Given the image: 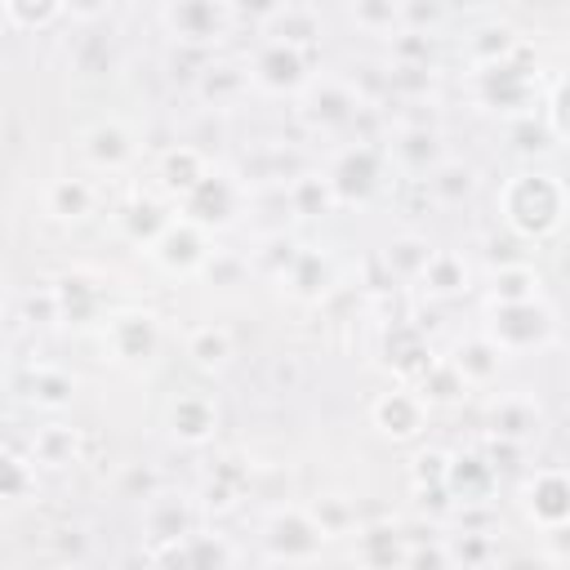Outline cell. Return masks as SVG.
I'll return each mask as SVG.
<instances>
[{"instance_id":"cell-1","label":"cell","mask_w":570,"mask_h":570,"mask_svg":"<svg viewBox=\"0 0 570 570\" xmlns=\"http://www.w3.org/2000/svg\"><path fill=\"white\" fill-rule=\"evenodd\" d=\"M566 214H570V191L548 169H517L499 187V218L525 245L557 236L561 223H566Z\"/></svg>"},{"instance_id":"cell-2","label":"cell","mask_w":570,"mask_h":570,"mask_svg":"<svg viewBox=\"0 0 570 570\" xmlns=\"http://www.w3.org/2000/svg\"><path fill=\"white\" fill-rule=\"evenodd\" d=\"M503 356H521V352H539L552 343L557 334V316L543 298L534 303H490V321L481 330Z\"/></svg>"},{"instance_id":"cell-3","label":"cell","mask_w":570,"mask_h":570,"mask_svg":"<svg viewBox=\"0 0 570 570\" xmlns=\"http://www.w3.org/2000/svg\"><path fill=\"white\" fill-rule=\"evenodd\" d=\"M534 85H539V58L530 53V45H521L499 67L472 71V94L485 111H525L534 98Z\"/></svg>"},{"instance_id":"cell-4","label":"cell","mask_w":570,"mask_h":570,"mask_svg":"<svg viewBox=\"0 0 570 570\" xmlns=\"http://www.w3.org/2000/svg\"><path fill=\"white\" fill-rule=\"evenodd\" d=\"M160 343H165L160 321H156V312H147V307H116V312L102 321V347H107V356H111L116 365H125V370L151 365V361L160 356Z\"/></svg>"},{"instance_id":"cell-5","label":"cell","mask_w":570,"mask_h":570,"mask_svg":"<svg viewBox=\"0 0 570 570\" xmlns=\"http://www.w3.org/2000/svg\"><path fill=\"white\" fill-rule=\"evenodd\" d=\"M325 530L312 521L307 503L303 508H276L267 521H263V552L272 557V566H307L321 557L325 548Z\"/></svg>"},{"instance_id":"cell-6","label":"cell","mask_w":570,"mask_h":570,"mask_svg":"<svg viewBox=\"0 0 570 570\" xmlns=\"http://www.w3.org/2000/svg\"><path fill=\"white\" fill-rule=\"evenodd\" d=\"M160 22H165V31H169L183 49L209 53L223 36H232V27H236V4H223V0H174V4L160 9Z\"/></svg>"},{"instance_id":"cell-7","label":"cell","mask_w":570,"mask_h":570,"mask_svg":"<svg viewBox=\"0 0 570 570\" xmlns=\"http://www.w3.org/2000/svg\"><path fill=\"white\" fill-rule=\"evenodd\" d=\"M325 178H330L338 205H365L383 183V151L370 138H356L334 151V160L325 165Z\"/></svg>"},{"instance_id":"cell-8","label":"cell","mask_w":570,"mask_h":570,"mask_svg":"<svg viewBox=\"0 0 570 570\" xmlns=\"http://www.w3.org/2000/svg\"><path fill=\"white\" fill-rule=\"evenodd\" d=\"M249 76L267 94H303L312 85V53L267 36V40H258V49L249 58Z\"/></svg>"},{"instance_id":"cell-9","label":"cell","mask_w":570,"mask_h":570,"mask_svg":"<svg viewBox=\"0 0 570 570\" xmlns=\"http://www.w3.org/2000/svg\"><path fill=\"white\" fill-rule=\"evenodd\" d=\"M370 102L347 85V80H312L303 94H298V116L307 129H321V134H334V129H347L356 125V116L365 111Z\"/></svg>"},{"instance_id":"cell-10","label":"cell","mask_w":570,"mask_h":570,"mask_svg":"<svg viewBox=\"0 0 570 570\" xmlns=\"http://www.w3.org/2000/svg\"><path fill=\"white\" fill-rule=\"evenodd\" d=\"M521 512L525 521H534L539 530L566 525L570 521V468H534L521 476Z\"/></svg>"},{"instance_id":"cell-11","label":"cell","mask_w":570,"mask_h":570,"mask_svg":"<svg viewBox=\"0 0 570 570\" xmlns=\"http://www.w3.org/2000/svg\"><path fill=\"white\" fill-rule=\"evenodd\" d=\"M53 294H58V312H62V325L71 330H89L98 321H107V285L98 272L89 267H67L53 276Z\"/></svg>"},{"instance_id":"cell-12","label":"cell","mask_w":570,"mask_h":570,"mask_svg":"<svg viewBox=\"0 0 570 570\" xmlns=\"http://www.w3.org/2000/svg\"><path fill=\"white\" fill-rule=\"evenodd\" d=\"M379 361H383V370H387L401 387H414V383L436 365V356H432L423 330L410 325V321H392V325L383 330V338H379Z\"/></svg>"},{"instance_id":"cell-13","label":"cell","mask_w":570,"mask_h":570,"mask_svg":"<svg viewBox=\"0 0 570 570\" xmlns=\"http://www.w3.org/2000/svg\"><path fill=\"white\" fill-rule=\"evenodd\" d=\"M178 205H183V218H191V223L205 227V232H218V227H232V223H236V214H240V205H245V187H240L232 174L209 169V178H205L191 196H183Z\"/></svg>"},{"instance_id":"cell-14","label":"cell","mask_w":570,"mask_h":570,"mask_svg":"<svg viewBox=\"0 0 570 570\" xmlns=\"http://www.w3.org/2000/svg\"><path fill=\"white\" fill-rule=\"evenodd\" d=\"M214 249H209V232L205 227H196L191 218H174L165 232H160V240L151 245V258L165 267V272H174V276H200V267H205V258H209Z\"/></svg>"},{"instance_id":"cell-15","label":"cell","mask_w":570,"mask_h":570,"mask_svg":"<svg viewBox=\"0 0 570 570\" xmlns=\"http://www.w3.org/2000/svg\"><path fill=\"white\" fill-rule=\"evenodd\" d=\"M539 432H543V405L530 392H503V396L490 401V410H485V436L530 445V441H539Z\"/></svg>"},{"instance_id":"cell-16","label":"cell","mask_w":570,"mask_h":570,"mask_svg":"<svg viewBox=\"0 0 570 570\" xmlns=\"http://www.w3.org/2000/svg\"><path fill=\"white\" fill-rule=\"evenodd\" d=\"M80 156L98 174H120L138 156V138H134V129L125 120H94L80 134Z\"/></svg>"},{"instance_id":"cell-17","label":"cell","mask_w":570,"mask_h":570,"mask_svg":"<svg viewBox=\"0 0 570 570\" xmlns=\"http://www.w3.org/2000/svg\"><path fill=\"white\" fill-rule=\"evenodd\" d=\"M370 419H374V428L387 441H414L428 428V405H423V396L414 387H401L396 383V387H387V392L374 396Z\"/></svg>"},{"instance_id":"cell-18","label":"cell","mask_w":570,"mask_h":570,"mask_svg":"<svg viewBox=\"0 0 570 570\" xmlns=\"http://www.w3.org/2000/svg\"><path fill=\"white\" fill-rule=\"evenodd\" d=\"M196 512H200V503H191L187 494L160 490L156 499H147L142 503V539H147V548L178 543V539L196 534Z\"/></svg>"},{"instance_id":"cell-19","label":"cell","mask_w":570,"mask_h":570,"mask_svg":"<svg viewBox=\"0 0 570 570\" xmlns=\"http://www.w3.org/2000/svg\"><path fill=\"white\" fill-rule=\"evenodd\" d=\"M165 428H169V436L178 445H191V450L209 445L214 432H218V405H214V396L209 392H183V396H174L165 405Z\"/></svg>"},{"instance_id":"cell-20","label":"cell","mask_w":570,"mask_h":570,"mask_svg":"<svg viewBox=\"0 0 570 570\" xmlns=\"http://www.w3.org/2000/svg\"><path fill=\"white\" fill-rule=\"evenodd\" d=\"M445 490L454 499V508H476L490 503L499 490V472L490 468V459L481 450H450V476Z\"/></svg>"},{"instance_id":"cell-21","label":"cell","mask_w":570,"mask_h":570,"mask_svg":"<svg viewBox=\"0 0 570 570\" xmlns=\"http://www.w3.org/2000/svg\"><path fill=\"white\" fill-rule=\"evenodd\" d=\"M352 557L361 570H405L410 557V534L392 521H370L352 539Z\"/></svg>"},{"instance_id":"cell-22","label":"cell","mask_w":570,"mask_h":570,"mask_svg":"<svg viewBox=\"0 0 570 570\" xmlns=\"http://www.w3.org/2000/svg\"><path fill=\"white\" fill-rule=\"evenodd\" d=\"M387 151L401 160V169H410V178H428V174L445 160V151H441V129L428 125V120H419V125H401Z\"/></svg>"},{"instance_id":"cell-23","label":"cell","mask_w":570,"mask_h":570,"mask_svg":"<svg viewBox=\"0 0 570 570\" xmlns=\"http://www.w3.org/2000/svg\"><path fill=\"white\" fill-rule=\"evenodd\" d=\"M156 178H160V187L169 191V196H191L205 178H209V160H205V151L200 147H191V142H174V147H165L160 151V160H156Z\"/></svg>"},{"instance_id":"cell-24","label":"cell","mask_w":570,"mask_h":570,"mask_svg":"<svg viewBox=\"0 0 570 570\" xmlns=\"http://www.w3.org/2000/svg\"><path fill=\"white\" fill-rule=\"evenodd\" d=\"M191 85H196V98H200L205 107L227 111V107H236V102L249 94L254 76H249L240 62H218V58H209V67H205Z\"/></svg>"},{"instance_id":"cell-25","label":"cell","mask_w":570,"mask_h":570,"mask_svg":"<svg viewBox=\"0 0 570 570\" xmlns=\"http://www.w3.org/2000/svg\"><path fill=\"white\" fill-rule=\"evenodd\" d=\"M245 490H249V468L227 454V459H218V463L209 468V476L200 481L196 503H200V512H232V508L245 499Z\"/></svg>"},{"instance_id":"cell-26","label":"cell","mask_w":570,"mask_h":570,"mask_svg":"<svg viewBox=\"0 0 570 570\" xmlns=\"http://www.w3.org/2000/svg\"><path fill=\"white\" fill-rule=\"evenodd\" d=\"M94 209H98V187L80 174L53 178L45 187V214L58 223H85V218H94Z\"/></svg>"},{"instance_id":"cell-27","label":"cell","mask_w":570,"mask_h":570,"mask_svg":"<svg viewBox=\"0 0 570 570\" xmlns=\"http://www.w3.org/2000/svg\"><path fill=\"white\" fill-rule=\"evenodd\" d=\"M22 396H27L36 410L58 414V410H67L71 396H76V374H67L62 365L40 361V365H31V370L22 374Z\"/></svg>"},{"instance_id":"cell-28","label":"cell","mask_w":570,"mask_h":570,"mask_svg":"<svg viewBox=\"0 0 570 570\" xmlns=\"http://www.w3.org/2000/svg\"><path fill=\"white\" fill-rule=\"evenodd\" d=\"M116 223H120V232L134 240V245H156L160 240V232L174 223V214L156 200V196H147V191H138V196H129L125 205H120V214H116Z\"/></svg>"},{"instance_id":"cell-29","label":"cell","mask_w":570,"mask_h":570,"mask_svg":"<svg viewBox=\"0 0 570 570\" xmlns=\"http://www.w3.org/2000/svg\"><path fill=\"white\" fill-rule=\"evenodd\" d=\"M450 361H454V370L463 374L468 387H490V383L499 379V370H503L508 356H503L485 334H472V338H459V343H454Z\"/></svg>"},{"instance_id":"cell-30","label":"cell","mask_w":570,"mask_h":570,"mask_svg":"<svg viewBox=\"0 0 570 570\" xmlns=\"http://www.w3.org/2000/svg\"><path fill=\"white\" fill-rule=\"evenodd\" d=\"M428 258H432V245H428L423 236H414V232L392 236V240L383 245V254H379V263L387 267V285H392V281L419 285L423 272H428Z\"/></svg>"},{"instance_id":"cell-31","label":"cell","mask_w":570,"mask_h":570,"mask_svg":"<svg viewBox=\"0 0 570 570\" xmlns=\"http://www.w3.org/2000/svg\"><path fill=\"white\" fill-rule=\"evenodd\" d=\"M285 289H289L298 303H321V298L334 289V263H330V254L303 249V254L294 258V267L285 272Z\"/></svg>"},{"instance_id":"cell-32","label":"cell","mask_w":570,"mask_h":570,"mask_svg":"<svg viewBox=\"0 0 570 570\" xmlns=\"http://www.w3.org/2000/svg\"><path fill=\"white\" fill-rule=\"evenodd\" d=\"M27 454L36 459V468H71V463H80V432L71 423L53 419V423L31 432Z\"/></svg>"},{"instance_id":"cell-33","label":"cell","mask_w":570,"mask_h":570,"mask_svg":"<svg viewBox=\"0 0 570 570\" xmlns=\"http://www.w3.org/2000/svg\"><path fill=\"white\" fill-rule=\"evenodd\" d=\"M267 36L272 40H285V45H298V49H316L321 40V13L312 4H276L267 13Z\"/></svg>"},{"instance_id":"cell-34","label":"cell","mask_w":570,"mask_h":570,"mask_svg":"<svg viewBox=\"0 0 570 570\" xmlns=\"http://www.w3.org/2000/svg\"><path fill=\"white\" fill-rule=\"evenodd\" d=\"M525 40L517 36V27H508V22H481V27H472L468 31V58H472V67L481 71V67H499V62H508L517 49H521Z\"/></svg>"},{"instance_id":"cell-35","label":"cell","mask_w":570,"mask_h":570,"mask_svg":"<svg viewBox=\"0 0 570 570\" xmlns=\"http://www.w3.org/2000/svg\"><path fill=\"white\" fill-rule=\"evenodd\" d=\"M285 200H289V209H294L298 218H325V214L338 209V196H334L330 178L316 174V169H298V174L289 178V187H285Z\"/></svg>"},{"instance_id":"cell-36","label":"cell","mask_w":570,"mask_h":570,"mask_svg":"<svg viewBox=\"0 0 570 570\" xmlns=\"http://www.w3.org/2000/svg\"><path fill=\"white\" fill-rule=\"evenodd\" d=\"M183 347H187L191 365H200V370H223V365L236 356V338H232V330H227V325H214V321L191 325Z\"/></svg>"},{"instance_id":"cell-37","label":"cell","mask_w":570,"mask_h":570,"mask_svg":"<svg viewBox=\"0 0 570 570\" xmlns=\"http://www.w3.org/2000/svg\"><path fill=\"white\" fill-rule=\"evenodd\" d=\"M428 294H436V298H454V294H468V285H472V272H468V258L463 254H454V249H432V258H428V272H423V281H419Z\"/></svg>"},{"instance_id":"cell-38","label":"cell","mask_w":570,"mask_h":570,"mask_svg":"<svg viewBox=\"0 0 570 570\" xmlns=\"http://www.w3.org/2000/svg\"><path fill=\"white\" fill-rule=\"evenodd\" d=\"M539 289H543V276L530 263H512V267L490 272V303H534Z\"/></svg>"},{"instance_id":"cell-39","label":"cell","mask_w":570,"mask_h":570,"mask_svg":"<svg viewBox=\"0 0 570 570\" xmlns=\"http://www.w3.org/2000/svg\"><path fill=\"white\" fill-rule=\"evenodd\" d=\"M414 392H419V396H423V405L432 410V405H459L472 387L463 383V374L454 370V361H450V356H436V365L414 383Z\"/></svg>"},{"instance_id":"cell-40","label":"cell","mask_w":570,"mask_h":570,"mask_svg":"<svg viewBox=\"0 0 570 570\" xmlns=\"http://www.w3.org/2000/svg\"><path fill=\"white\" fill-rule=\"evenodd\" d=\"M428 191H432V200H441V205H459V200H468L472 191H476V169L468 165V160H441L432 174H428Z\"/></svg>"},{"instance_id":"cell-41","label":"cell","mask_w":570,"mask_h":570,"mask_svg":"<svg viewBox=\"0 0 570 570\" xmlns=\"http://www.w3.org/2000/svg\"><path fill=\"white\" fill-rule=\"evenodd\" d=\"M0 18L13 31H45L58 18H67V4H58V0H4L0 4Z\"/></svg>"},{"instance_id":"cell-42","label":"cell","mask_w":570,"mask_h":570,"mask_svg":"<svg viewBox=\"0 0 570 570\" xmlns=\"http://www.w3.org/2000/svg\"><path fill=\"white\" fill-rule=\"evenodd\" d=\"M352 22L361 27V31H370V36H401L405 31V9L396 4V0H356L352 9Z\"/></svg>"},{"instance_id":"cell-43","label":"cell","mask_w":570,"mask_h":570,"mask_svg":"<svg viewBox=\"0 0 570 570\" xmlns=\"http://www.w3.org/2000/svg\"><path fill=\"white\" fill-rule=\"evenodd\" d=\"M307 512H312V521L325 530V539H338V534L361 530V525H356V503H352L347 494H316V499L307 503Z\"/></svg>"},{"instance_id":"cell-44","label":"cell","mask_w":570,"mask_h":570,"mask_svg":"<svg viewBox=\"0 0 570 570\" xmlns=\"http://www.w3.org/2000/svg\"><path fill=\"white\" fill-rule=\"evenodd\" d=\"M232 543L214 530L187 534V570H232Z\"/></svg>"},{"instance_id":"cell-45","label":"cell","mask_w":570,"mask_h":570,"mask_svg":"<svg viewBox=\"0 0 570 570\" xmlns=\"http://www.w3.org/2000/svg\"><path fill=\"white\" fill-rule=\"evenodd\" d=\"M445 476H450V450L428 445V450H419V454L410 459V485H414V494L445 490Z\"/></svg>"},{"instance_id":"cell-46","label":"cell","mask_w":570,"mask_h":570,"mask_svg":"<svg viewBox=\"0 0 570 570\" xmlns=\"http://www.w3.org/2000/svg\"><path fill=\"white\" fill-rule=\"evenodd\" d=\"M303 254V245L294 240V236H285V232H276V236H267L258 249H254V267H263L267 276H276V281H285V272L294 267V258Z\"/></svg>"},{"instance_id":"cell-47","label":"cell","mask_w":570,"mask_h":570,"mask_svg":"<svg viewBox=\"0 0 570 570\" xmlns=\"http://www.w3.org/2000/svg\"><path fill=\"white\" fill-rule=\"evenodd\" d=\"M4 499L9 503L36 499V459L31 454H18L13 445L4 450Z\"/></svg>"},{"instance_id":"cell-48","label":"cell","mask_w":570,"mask_h":570,"mask_svg":"<svg viewBox=\"0 0 570 570\" xmlns=\"http://www.w3.org/2000/svg\"><path fill=\"white\" fill-rule=\"evenodd\" d=\"M445 548H450L454 566H463V570H481V566L494 557V539H490V530H459V534L445 539Z\"/></svg>"},{"instance_id":"cell-49","label":"cell","mask_w":570,"mask_h":570,"mask_svg":"<svg viewBox=\"0 0 570 570\" xmlns=\"http://www.w3.org/2000/svg\"><path fill=\"white\" fill-rule=\"evenodd\" d=\"M249 276V258H240V254H232V249H214L209 258H205V267H200V281H209V285H218V289H232V285H240Z\"/></svg>"},{"instance_id":"cell-50","label":"cell","mask_w":570,"mask_h":570,"mask_svg":"<svg viewBox=\"0 0 570 570\" xmlns=\"http://www.w3.org/2000/svg\"><path fill=\"white\" fill-rule=\"evenodd\" d=\"M392 45V67H432V31H401L387 40Z\"/></svg>"},{"instance_id":"cell-51","label":"cell","mask_w":570,"mask_h":570,"mask_svg":"<svg viewBox=\"0 0 570 570\" xmlns=\"http://www.w3.org/2000/svg\"><path fill=\"white\" fill-rule=\"evenodd\" d=\"M22 321L45 330V325H58L62 312H58V294H53V281H40L36 289L22 294Z\"/></svg>"},{"instance_id":"cell-52","label":"cell","mask_w":570,"mask_h":570,"mask_svg":"<svg viewBox=\"0 0 570 570\" xmlns=\"http://www.w3.org/2000/svg\"><path fill=\"white\" fill-rule=\"evenodd\" d=\"M543 120H548V129H552L557 142H570V76H561V80L552 85Z\"/></svg>"},{"instance_id":"cell-53","label":"cell","mask_w":570,"mask_h":570,"mask_svg":"<svg viewBox=\"0 0 570 570\" xmlns=\"http://www.w3.org/2000/svg\"><path fill=\"white\" fill-rule=\"evenodd\" d=\"M405 570H459V566H454L445 539H428V543H410Z\"/></svg>"},{"instance_id":"cell-54","label":"cell","mask_w":570,"mask_h":570,"mask_svg":"<svg viewBox=\"0 0 570 570\" xmlns=\"http://www.w3.org/2000/svg\"><path fill=\"white\" fill-rule=\"evenodd\" d=\"M476 450L490 459V468H494L499 476H503V472H517L521 459H525V445H517V441H499V436H485Z\"/></svg>"},{"instance_id":"cell-55","label":"cell","mask_w":570,"mask_h":570,"mask_svg":"<svg viewBox=\"0 0 570 570\" xmlns=\"http://www.w3.org/2000/svg\"><path fill=\"white\" fill-rule=\"evenodd\" d=\"M387 85H392V94L419 98L432 89V67H387Z\"/></svg>"},{"instance_id":"cell-56","label":"cell","mask_w":570,"mask_h":570,"mask_svg":"<svg viewBox=\"0 0 570 570\" xmlns=\"http://www.w3.org/2000/svg\"><path fill=\"white\" fill-rule=\"evenodd\" d=\"M125 490H129L134 499H156V494H160L151 468H129V472H125Z\"/></svg>"},{"instance_id":"cell-57","label":"cell","mask_w":570,"mask_h":570,"mask_svg":"<svg viewBox=\"0 0 570 570\" xmlns=\"http://www.w3.org/2000/svg\"><path fill=\"white\" fill-rule=\"evenodd\" d=\"M401 9H405V27H410V31H428L432 22L445 18L441 4H401Z\"/></svg>"},{"instance_id":"cell-58","label":"cell","mask_w":570,"mask_h":570,"mask_svg":"<svg viewBox=\"0 0 570 570\" xmlns=\"http://www.w3.org/2000/svg\"><path fill=\"white\" fill-rule=\"evenodd\" d=\"M543 552H548L552 561H570V521L543 530Z\"/></svg>"},{"instance_id":"cell-59","label":"cell","mask_w":570,"mask_h":570,"mask_svg":"<svg viewBox=\"0 0 570 570\" xmlns=\"http://www.w3.org/2000/svg\"><path fill=\"white\" fill-rule=\"evenodd\" d=\"M499 570H548V561H539V557H530V552H512V557L499 561Z\"/></svg>"},{"instance_id":"cell-60","label":"cell","mask_w":570,"mask_h":570,"mask_svg":"<svg viewBox=\"0 0 570 570\" xmlns=\"http://www.w3.org/2000/svg\"><path fill=\"white\" fill-rule=\"evenodd\" d=\"M107 4H67V18H107Z\"/></svg>"},{"instance_id":"cell-61","label":"cell","mask_w":570,"mask_h":570,"mask_svg":"<svg viewBox=\"0 0 570 570\" xmlns=\"http://www.w3.org/2000/svg\"><path fill=\"white\" fill-rule=\"evenodd\" d=\"M272 570H298V566H272Z\"/></svg>"}]
</instances>
